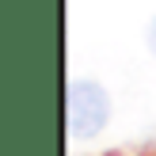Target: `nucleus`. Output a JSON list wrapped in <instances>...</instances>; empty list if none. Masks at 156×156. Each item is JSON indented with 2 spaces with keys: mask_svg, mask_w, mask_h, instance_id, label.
I'll return each mask as SVG.
<instances>
[{
  "mask_svg": "<svg viewBox=\"0 0 156 156\" xmlns=\"http://www.w3.org/2000/svg\"><path fill=\"white\" fill-rule=\"evenodd\" d=\"M149 46H152V53H156V19H152V27H149Z\"/></svg>",
  "mask_w": 156,
  "mask_h": 156,
  "instance_id": "obj_2",
  "label": "nucleus"
},
{
  "mask_svg": "<svg viewBox=\"0 0 156 156\" xmlns=\"http://www.w3.org/2000/svg\"><path fill=\"white\" fill-rule=\"evenodd\" d=\"M65 114H69V133H73L76 141H88V137H95L99 129L107 126V118H111V99H107V91L99 88L95 80H73L69 84Z\"/></svg>",
  "mask_w": 156,
  "mask_h": 156,
  "instance_id": "obj_1",
  "label": "nucleus"
}]
</instances>
